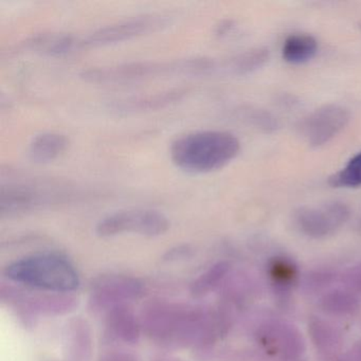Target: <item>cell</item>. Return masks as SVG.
Segmentation results:
<instances>
[{"instance_id":"6da1fadb","label":"cell","mask_w":361,"mask_h":361,"mask_svg":"<svg viewBox=\"0 0 361 361\" xmlns=\"http://www.w3.org/2000/svg\"><path fill=\"white\" fill-rule=\"evenodd\" d=\"M240 151V140L224 130H197L173 141V164L192 174H206L227 166Z\"/></svg>"},{"instance_id":"7a4b0ae2","label":"cell","mask_w":361,"mask_h":361,"mask_svg":"<svg viewBox=\"0 0 361 361\" xmlns=\"http://www.w3.org/2000/svg\"><path fill=\"white\" fill-rule=\"evenodd\" d=\"M214 59H177L169 61H141L114 66L96 67L81 73L87 83L124 84L171 77H207L215 73Z\"/></svg>"},{"instance_id":"3957f363","label":"cell","mask_w":361,"mask_h":361,"mask_svg":"<svg viewBox=\"0 0 361 361\" xmlns=\"http://www.w3.org/2000/svg\"><path fill=\"white\" fill-rule=\"evenodd\" d=\"M5 274L13 282L50 293H71L80 285L75 268L66 259L51 255L18 259L6 268Z\"/></svg>"},{"instance_id":"277c9868","label":"cell","mask_w":361,"mask_h":361,"mask_svg":"<svg viewBox=\"0 0 361 361\" xmlns=\"http://www.w3.org/2000/svg\"><path fill=\"white\" fill-rule=\"evenodd\" d=\"M73 195L65 185L37 180L14 181L1 187L0 210L3 214H22L71 200Z\"/></svg>"},{"instance_id":"5b68a950","label":"cell","mask_w":361,"mask_h":361,"mask_svg":"<svg viewBox=\"0 0 361 361\" xmlns=\"http://www.w3.org/2000/svg\"><path fill=\"white\" fill-rule=\"evenodd\" d=\"M169 18L161 14H145L101 27L84 37H79L80 51L90 48L105 47L132 41L151 35L168 26Z\"/></svg>"},{"instance_id":"8992f818","label":"cell","mask_w":361,"mask_h":361,"mask_svg":"<svg viewBox=\"0 0 361 361\" xmlns=\"http://www.w3.org/2000/svg\"><path fill=\"white\" fill-rule=\"evenodd\" d=\"M170 229L168 217L153 209H132L118 211L101 219L96 231L102 238L132 233L155 238Z\"/></svg>"},{"instance_id":"52a82bcc","label":"cell","mask_w":361,"mask_h":361,"mask_svg":"<svg viewBox=\"0 0 361 361\" xmlns=\"http://www.w3.org/2000/svg\"><path fill=\"white\" fill-rule=\"evenodd\" d=\"M255 339L266 356L276 357L279 360L300 359L306 350L301 331L281 319L268 318L259 322L255 331Z\"/></svg>"},{"instance_id":"ba28073f","label":"cell","mask_w":361,"mask_h":361,"mask_svg":"<svg viewBox=\"0 0 361 361\" xmlns=\"http://www.w3.org/2000/svg\"><path fill=\"white\" fill-rule=\"evenodd\" d=\"M350 216V210L345 204L331 202L320 206L301 207L293 214V221L304 235L324 238L343 227Z\"/></svg>"},{"instance_id":"9c48e42d","label":"cell","mask_w":361,"mask_h":361,"mask_svg":"<svg viewBox=\"0 0 361 361\" xmlns=\"http://www.w3.org/2000/svg\"><path fill=\"white\" fill-rule=\"evenodd\" d=\"M350 118V111L341 105H323L302 121L300 130L310 147H321L341 133Z\"/></svg>"},{"instance_id":"30bf717a","label":"cell","mask_w":361,"mask_h":361,"mask_svg":"<svg viewBox=\"0 0 361 361\" xmlns=\"http://www.w3.org/2000/svg\"><path fill=\"white\" fill-rule=\"evenodd\" d=\"M143 287L136 279L124 276H107L92 284V304L98 310L123 305L124 302L138 299Z\"/></svg>"},{"instance_id":"8fae6325","label":"cell","mask_w":361,"mask_h":361,"mask_svg":"<svg viewBox=\"0 0 361 361\" xmlns=\"http://www.w3.org/2000/svg\"><path fill=\"white\" fill-rule=\"evenodd\" d=\"M266 272L276 297L282 301L288 299L300 281L299 268L295 261L283 255L270 257L266 265Z\"/></svg>"},{"instance_id":"7c38bea8","label":"cell","mask_w":361,"mask_h":361,"mask_svg":"<svg viewBox=\"0 0 361 361\" xmlns=\"http://www.w3.org/2000/svg\"><path fill=\"white\" fill-rule=\"evenodd\" d=\"M308 334L321 358L325 360L335 358L341 350L342 333L329 321L321 317H312L308 321Z\"/></svg>"},{"instance_id":"4fadbf2b","label":"cell","mask_w":361,"mask_h":361,"mask_svg":"<svg viewBox=\"0 0 361 361\" xmlns=\"http://www.w3.org/2000/svg\"><path fill=\"white\" fill-rule=\"evenodd\" d=\"M188 94L187 90H172L157 94H145V96L135 97L116 103L115 109L119 113L135 114L143 111H158L166 109L170 105L176 104L185 98Z\"/></svg>"},{"instance_id":"5bb4252c","label":"cell","mask_w":361,"mask_h":361,"mask_svg":"<svg viewBox=\"0 0 361 361\" xmlns=\"http://www.w3.org/2000/svg\"><path fill=\"white\" fill-rule=\"evenodd\" d=\"M23 48L49 56H65L79 52L77 35L71 33H44L31 37Z\"/></svg>"},{"instance_id":"9a60e30c","label":"cell","mask_w":361,"mask_h":361,"mask_svg":"<svg viewBox=\"0 0 361 361\" xmlns=\"http://www.w3.org/2000/svg\"><path fill=\"white\" fill-rule=\"evenodd\" d=\"M69 141L60 133L47 132L37 135L29 145V158L37 164L54 162L66 152Z\"/></svg>"},{"instance_id":"2e32d148","label":"cell","mask_w":361,"mask_h":361,"mask_svg":"<svg viewBox=\"0 0 361 361\" xmlns=\"http://www.w3.org/2000/svg\"><path fill=\"white\" fill-rule=\"evenodd\" d=\"M109 327L115 337L128 343H135L140 337V325L134 312L124 305L109 310Z\"/></svg>"},{"instance_id":"e0dca14e","label":"cell","mask_w":361,"mask_h":361,"mask_svg":"<svg viewBox=\"0 0 361 361\" xmlns=\"http://www.w3.org/2000/svg\"><path fill=\"white\" fill-rule=\"evenodd\" d=\"M319 307L325 314L334 317L353 316L360 308L358 295L348 289L326 291L319 300Z\"/></svg>"},{"instance_id":"ac0fdd59","label":"cell","mask_w":361,"mask_h":361,"mask_svg":"<svg viewBox=\"0 0 361 361\" xmlns=\"http://www.w3.org/2000/svg\"><path fill=\"white\" fill-rule=\"evenodd\" d=\"M66 346L68 361H90L92 337L85 322L77 320L69 325Z\"/></svg>"},{"instance_id":"d6986e66","label":"cell","mask_w":361,"mask_h":361,"mask_svg":"<svg viewBox=\"0 0 361 361\" xmlns=\"http://www.w3.org/2000/svg\"><path fill=\"white\" fill-rule=\"evenodd\" d=\"M318 52V42L310 35H293L287 37L283 45V59L289 64L301 65L314 58Z\"/></svg>"},{"instance_id":"ffe728a7","label":"cell","mask_w":361,"mask_h":361,"mask_svg":"<svg viewBox=\"0 0 361 361\" xmlns=\"http://www.w3.org/2000/svg\"><path fill=\"white\" fill-rule=\"evenodd\" d=\"M269 59L267 49H253L243 52L233 58L229 59L223 64V71L232 75H248L261 68Z\"/></svg>"},{"instance_id":"44dd1931","label":"cell","mask_w":361,"mask_h":361,"mask_svg":"<svg viewBox=\"0 0 361 361\" xmlns=\"http://www.w3.org/2000/svg\"><path fill=\"white\" fill-rule=\"evenodd\" d=\"M230 269L231 266L228 262H219L215 264L192 284V293L195 297H204L208 295L225 280Z\"/></svg>"},{"instance_id":"7402d4cb","label":"cell","mask_w":361,"mask_h":361,"mask_svg":"<svg viewBox=\"0 0 361 361\" xmlns=\"http://www.w3.org/2000/svg\"><path fill=\"white\" fill-rule=\"evenodd\" d=\"M329 183L333 188H356L361 185V152L350 158L343 169L331 175Z\"/></svg>"},{"instance_id":"603a6c76","label":"cell","mask_w":361,"mask_h":361,"mask_svg":"<svg viewBox=\"0 0 361 361\" xmlns=\"http://www.w3.org/2000/svg\"><path fill=\"white\" fill-rule=\"evenodd\" d=\"M336 274L329 271H312L310 272L302 281L303 290L307 293H317L331 286V283L337 279ZM300 284V285H301Z\"/></svg>"},{"instance_id":"cb8c5ba5","label":"cell","mask_w":361,"mask_h":361,"mask_svg":"<svg viewBox=\"0 0 361 361\" xmlns=\"http://www.w3.org/2000/svg\"><path fill=\"white\" fill-rule=\"evenodd\" d=\"M339 278L344 288L356 295H361V264L348 268Z\"/></svg>"},{"instance_id":"d4e9b609","label":"cell","mask_w":361,"mask_h":361,"mask_svg":"<svg viewBox=\"0 0 361 361\" xmlns=\"http://www.w3.org/2000/svg\"><path fill=\"white\" fill-rule=\"evenodd\" d=\"M336 361H361V341L357 342L348 354L336 359Z\"/></svg>"},{"instance_id":"484cf974","label":"cell","mask_w":361,"mask_h":361,"mask_svg":"<svg viewBox=\"0 0 361 361\" xmlns=\"http://www.w3.org/2000/svg\"><path fill=\"white\" fill-rule=\"evenodd\" d=\"M101 361H135V358L126 353H109Z\"/></svg>"},{"instance_id":"4316f807","label":"cell","mask_w":361,"mask_h":361,"mask_svg":"<svg viewBox=\"0 0 361 361\" xmlns=\"http://www.w3.org/2000/svg\"><path fill=\"white\" fill-rule=\"evenodd\" d=\"M158 361H183L180 359H172V358H166V359H160Z\"/></svg>"},{"instance_id":"83f0119b","label":"cell","mask_w":361,"mask_h":361,"mask_svg":"<svg viewBox=\"0 0 361 361\" xmlns=\"http://www.w3.org/2000/svg\"><path fill=\"white\" fill-rule=\"evenodd\" d=\"M357 228L361 231V217L359 219L358 223H357Z\"/></svg>"},{"instance_id":"f1b7e54d","label":"cell","mask_w":361,"mask_h":361,"mask_svg":"<svg viewBox=\"0 0 361 361\" xmlns=\"http://www.w3.org/2000/svg\"><path fill=\"white\" fill-rule=\"evenodd\" d=\"M279 361H303L301 359H289V360H279Z\"/></svg>"}]
</instances>
